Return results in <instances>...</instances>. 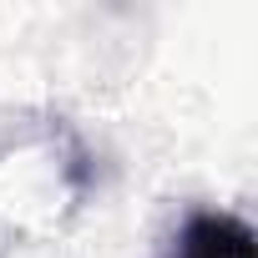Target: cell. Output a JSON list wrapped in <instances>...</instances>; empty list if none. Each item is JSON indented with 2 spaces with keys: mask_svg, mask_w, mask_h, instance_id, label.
<instances>
[{
  "mask_svg": "<svg viewBox=\"0 0 258 258\" xmlns=\"http://www.w3.org/2000/svg\"><path fill=\"white\" fill-rule=\"evenodd\" d=\"M157 258H253V228L238 213L198 208L177 223V233Z\"/></svg>",
  "mask_w": 258,
  "mask_h": 258,
  "instance_id": "1",
  "label": "cell"
}]
</instances>
